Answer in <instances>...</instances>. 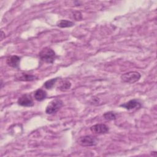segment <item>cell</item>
Returning <instances> with one entry per match:
<instances>
[{"mask_svg":"<svg viewBox=\"0 0 157 157\" xmlns=\"http://www.w3.org/2000/svg\"><path fill=\"white\" fill-rule=\"evenodd\" d=\"M47 96V92L42 89H37L34 93V97L37 101H42L44 100Z\"/></svg>","mask_w":157,"mask_h":157,"instance_id":"obj_10","label":"cell"},{"mask_svg":"<svg viewBox=\"0 0 157 157\" xmlns=\"http://www.w3.org/2000/svg\"><path fill=\"white\" fill-rule=\"evenodd\" d=\"M21 58L17 55H12L8 57L6 59L7 64L13 68H18Z\"/></svg>","mask_w":157,"mask_h":157,"instance_id":"obj_8","label":"cell"},{"mask_svg":"<svg viewBox=\"0 0 157 157\" xmlns=\"http://www.w3.org/2000/svg\"><path fill=\"white\" fill-rule=\"evenodd\" d=\"M5 37H6L5 33H4L2 31H1V40H3L4 38H5Z\"/></svg>","mask_w":157,"mask_h":157,"instance_id":"obj_16","label":"cell"},{"mask_svg":"<svg viewBox=\"0 0 157 157\" xmlns=\"http://www.w3.org/2000/svg\"><path fill=\"white\" fill-rule=\"evenodd\" d=\"M63 102L59 99H54L52 100L47 105L45 109V113L47 114H53L56 113L63 106Z\"/></svg>","mask_w":157,"mask_h":157,"instance_id":"obj_4","label":"cell"},{"mask_svg":"<svg viewBox=\"0 0 157 157\" xmlns=\"http://www.w3.org/2000/svg\"><path fill=\"white\" fill-rule=\"evenodd\" d=\"M141 77V75L137 71H130L126 72L121 75L122 82L128 83H134L139 81Z\"/></svg>","mask_w":157,"mask_h":157,"instance_id":"obj_3","label":"cell"},{"mask_svg":"<svg viewBox=\"0 0 157 157\" xmlns=\"http://www.w3.org/2000/svg\"><path fill=\"white\" fill-rule=\"evenodd\" d=\"M59 79V78L58 77H56V78H52V79H50V80H48L47 81H46L43 86H44L45 88L46 89H52L54 86L55 85L57 81Z\"/></svg>","mask_w":157,"mask_h":157,"instance_id":"obj_13","label":"cell"},{"mask_svg":"<svg viewBox=\"0 0 157 157\" xmlns=\"http://www.w3.org/2000/svg\"><path fill=\"white\" fill-rule=\"evenodd\" d=\"M16 78L18 80L25 82H31L37 79L36 76L26 73H20V74L16 75Z\"/></svg>","mask_w":157,"mask_h":157,"instance_id":"obj_9","label":"cell"},{"mask_svg":"<svg viewBox=\"0 0 157 157\" xmlns=\"http://www.w3.org/2000/svg\"><path fill=\"white\" fill-rule=\"evenodd\" d=\"M90 131L96 134H104L109 131V128L105 124H96L90 127Z\"/></svg>","mask_w":157,"mask_h":157,"instance_id":"obj_6","label":"cell"},{"mask_svg":"<svg viewBox=\"0 0 157 157\" xmlns=\"http://www.w3.org/2000/svg\"><path fill=\"white\" fill-rule=\"evenodd\" d=\"M71 87V83L70 81L67 80H60L58 86V88L59 90L63 91H64L70 89Z\"/></svg>","mask_w":157,"mask_h":157,"instance_id":"obj_11","label":"cell"},{"mask_svg":"<svg viewBox=\"0 0 157 157\" xmlns=\"http://www.w3.org/2000/svg\"><path fill=\"white\" fill-rule=\"evenodd\" d=\"M99 139L93 136L86 135L80 137L77 140V142L83 147H91L95 146L98 144Z\"/></svg>","mask_w":157,"mask_h":157,"instance_id":"obj_2","label":"cell"},{"mask_svg":"<svg viewBox=\"0 0 157 157\" xmlns=\"http://www.w3.org/2000/svg\"><path fill=\"white\" fill-rule=\"evenodd\" d=\"M18 105L23 107H33L34 105V102L32 97L30 94H25L20 96L17 101Z\"/></svg>","mask_w":157,"mask_h":157,"instance_id":"obj_5","label":"cell"},{"mask_svg":"<svg viewBox=\"0 0 157 157\" xmlns=\"http://www.w3.org/2000/svg\"><path fill=\"white\" fill-rule=\"evenodd\" d=\"M39 59L46 63L52 64L56 59V55L55 51L50 47L43 48L39 53Z\"/></svg>","mask_w":157,"mask_h":157,"instance_id":"obj_1","label":"cell"},{"mask_svg":"<svg viewBox=\"0 0 157 157\" xmlns=\"http://www.w3.org/2000/svg\"><path fill=\"white\" fill-rule=\"evenodd\" d=\"M120 106L129 110L134 109H140L142 106V104L139 100L134 99L129 100V101L125 103L120 104Z\"/></svg>","mask_w":157,"mask_h":157,"instance_id":"obj_7","label":"cell"},{"mask_svg":"<svg viewBox=\"0 0 157 157\" xmlns=\"http://www.w3.org/2000/svg\"><path fill=\"white\" fill-rule=\"evenodd\" d=\"M57 26L59 28H69L74 25V23L67 20H61L58 21L56 23Z\"/></svg>","mask_w":157,"mask_h":157,"instance_id":"obj_12","label":"cell"},{"mask_svg":"<svg viewBox=\"0 0 157 157\" xmlns=\"http://www.w3.org/2000/svg\"><path fill=\"white\" fill-rule=\"evenodd\" d=\"M2 85H3L2 81V80H1V88H2Z\"/></svg>","mask_w":157,"mask_h":157,"instance_id":"obj_17","label":"cell"},{"mask_svg":"<svg viewBox=\"0 0 157 157\" xmlns=\"http://www.w3.org/2000/svg\"><path fill=\"white\" fill-rule=\"evenodd\" d=\"M103 117L104 119L108 121H111V120H114L117 118V115L113 112H105L103 114Z\"/></svg>","mask_w":157,"mask_h":157,"instance_id":"obj_14","label":"cell"},{"mask_svg":"<svg viewBox=\"0 0 157 157\" xmlns=\"http://www.w3.org/2000/svg\"><path fill=\"white\" fill-rule=\"evenodd\" d=\"M74 17L76 20H80L82 18V13L78 12V11H76L74 12Z\"/></svg>","mask_w":157,"mask_h":157,"instance_id":"obj_15","label":"cell"}]
</instances>
